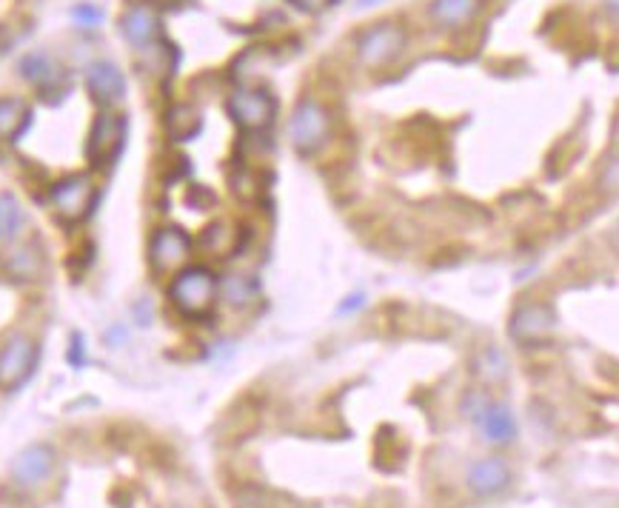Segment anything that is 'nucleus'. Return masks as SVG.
Wrapping results in <instances>:
<instances>
[{
    "label": "nucleus",
    "mask_w": 619,
    "mask_h": 508,
    "mask_svg": "<svg viewBox=\"0 0 619 508\" xmlns=\"http://www.w3.org/2000/svg\"><path fill=\"white\" fill-rule=\"evenodd\" d=\"M169 300L189 320H203L214 312L220 300V277L209 266H183L172 274Z\"/></svg>",
    "instance_id": "f257e3e1"
},
{
    "label": "nucleus",
    "mask_w": 619,
    "mask_h": 508,
    "mask_svg": "<svg viewBox=\"0 0 619 508\" xmlns=\"http://www.w3.org/2000/svg\"><path fill=\"white\" fill-rule=\"evenodd\" d=\"M291 143L303 157L317 155L331 137L329 109L317 98H303L291 112Z\"/></svg>",
    "instance_id": "f03ea898"
},
{
    "label": "nucleus",
    "mask_w": 619,
    "mask_h": 508,
    "mask_svg": "<svg viewBox=\"0 0 619 508\" xmlns=\"http://www.w3.org/2000/svg\"><path fill=\"white\" fill-rule=\"evenodd\" d=\"M49 203L55 215L63 223H83L86 217L95 212L97 186L92 175H66L52 183L49 189Z\"/></svg>",
    "instance_id": "7ed1b4c3"
},
{
    "label": "nucleus",
    "mask_w": 619,
    "mask_h": 508,
    "mask_svg": "<svg viewBox=\"0 0 619 508\" xmlns=\"http://www.w3.org/2000/svg\"><path fill=\"white\" fill-rule=\"evenodd\" d=\"M226 112L243 132H266L277 118V100L260 86H240L226 100Z\"/></svg>",
    "instance_id": "20e7f679"
},
{
    "label": "nucleus",
    "mask_w": 619,
    "mask_h": 508,
    "mask_svg": "<svg viewBox=\"0 0 619 508\" xmlns=\"http://www.w3.org/2000/svg\"><path fill=\"white\" fill-rule=\"evenodd\" d=\"M126 118L115 115V112H103L97 115L89 137H86V160L92 169H109L115 163L123 146H126Z\"/></svg>",
    "instance_id": "39448f33"
},
{
    "label": "nucleus",
    "mask_w": 619,
    "mask_h": 508,
    "mask_svg": "<svg viewBox=\"0 0 619 508\" xmlns=\"http://www.w3.org/2000/svg\"><path fill=\"white\" fill-rule=\"evenodd\" d=\"M554 332H557V312L548 303H540V300L520 303L511 314V320H508V334L520 346L548 343Z\"/></svg>",
    "instance_id": "423d86ee"
},
{
    "label": "nucleus",
    "mask_w": 619,
    "mask_h": 508,
    "mask_svg": "<svg viewBox=\"0 0 619 508\" xmlns=\"http://www.w3.org/2000/svg\"><path fill=\"white\" fill-rule=\"evenodd\" d=\"M40 349L29 334H12L0 346V389H20L38 369Z\"/></svg>",
    "instance_id": "0eeeda50"
},
{
    "label": "nucleus",
    "mask_w": 619,
    "mask_h": 508,
    "mask_svg": "<svg viewBox=\"0 0 619 508\" xmlns=\"http://www.w3.org/2000/svg\"><path fill=\"white\" fill-rule=\"evenodd\" d=\"M406 43V29L394 20H383V23L371 26L366 35L357 40V60L368 69H380V66H388L391 60L397 58L406 49Z\"/></svg>",
    "instance_id": "6e6552de"
},
{
    "label": "nucleus",
    "mask_w": 619,
    "mask_h": 508,
    "mask_svg": "<svg viewBox=\"0 0 619 508\" xmlns=\"http://www.w3.org/2000/svg\"><path fill=\"white\" fill-rule=\"evenodd\" d=\"M189 254H192V237L177 226H163L149 240V263L157 274L180 272Z\"/></svg>",
    "instance_id": "1a4fd4ad"
},
{
    "label": "nucleus",
    "mask_w": 619,
    "mask_h": 508,
    "mask_svg": "<svg viewBox=\"0 0 619 508\" xmlns=\"http://www.w3.org/2000/svg\"><path fill=\"white\" fill-rule=\"evenodd\" d=\"M58 463V454L49 443H32L12 460V480L20 489H38L43 486Z\"/></svg>",
    "instance_id": "9d476101"
},
{
    "label": "nucleus",
    "mask_w": 619,
    "mask_h": 508,
    "mask_svg": "<svg viewBox=\"0 0 619 508\" xmlns=\"http://www.w3.org/2000/svg\"><path fill=\"white\" fill-rule=\"evenodd\" d=\"M511 480H514V474H511V466L505 463L503 457H483L468 469L465 486L474 497L488 500V497L503 494L511 486Z\"/></svg>",
    "instance_id": "9b49d317"
},
{
    "label": "nucleus",
    "mask_w": 619,
    "mask_h": 508,
    "mask_svg": "<svg viewBox=\"0 0 619 508\" xmlns=\"http://www.w3.org/2000/svg\"><path fill=\"white\" fill-rule=\"evenodd\" d=\"M86 92L97 106L109 109L126 98V78L112 60H97L86 69Z\"/></svg>",
    "instance_id": "f8f14e48"
},
{
    "label": "nucleus",
    "mask_w": 619,
    "mask_h": 508,
    "mask_svg": "<svg viewBox=\"0 0 619 508\" xmlns=\"http://www.w3.org/2000/svg\"><path fill=\"white\" fill-rule=\"evenodd\" d=\"M120 35L135 49H152L160 40V15L149 3H132L120 18Z\"/></svg>",
    "instance_id": "ddd939ff"
},
{
    "label": "nucleus",
    "mask_w": 619,
    "mask_h": 508,
    "mask_svg": "<svg viewBox=\"0 0 619 508\" xmlns=\"http://www.w3.org/2000/svg\"><path fill=\"white\" fill-rule=\"evenodd\" d=\"M474 426L480 429L483 440L491 443V446H508V443L517 440V417H514V411L508 409L505 403H494L491 400L483 409V414L477 417Z\"/></svg>",
    "instance_id": "4468645a"
},
{
    "label": "nucleus",
    "mask_w": 619,
    "mask_h": 508,
    "mask_svg": "<svg viewBox=\"0 0 619 508\" xmlns=\"http://www.w3.org/2000/svg\"><path fill=\"white\" fill-rule=\"evenodd\" d=\"M20 75L29 80L32 86H38L40 92H43V98L52 95V92H60L63 83H66V72L60 69L58 60L49 58L46 52H32V55H26V58L20 60Z\"/></svg>",
    "instance_id": "2eb2a0df"
},
{
    "label": "nucleus",
    "mask_w": 619,
    "mask_h": 508,
    "mask_svg": "<svg viewBox=\"0 0 619 508\" xmlns=\"http://www.w3.org/2000/svg\"><path fill=\"white\" fill-rule=\"evenodd\" d=\"M480 9H483V0H434L431 20L445 29H457V26H465L477 18Z\"/></svg>",
    "instance_id": "dca6fc26"
},
{
    "label": "nucleus",
    "mask_w": 619,
    "mask_h": 508,
    "mask_svg": "<svg viewBox=\"0 0 619 508\" xmlns=\"http://www.w3.org/2000/svg\"><path fill=\"white\" fill-rule=\"evenodd\" d=\"M32 123V109L23 98H0V140L15 143Z\"/></svg>",
    "instance_id": "f3484780"
},
{
    "label": "nucleus",
    "mask_w": 619,
    "mask_h": 508,
    "mask_svg": "<svg viewBox=\"0 0 619 508\" xmlns=\"http://www.w3.org/2000/svg\"><path fill=\"white\" fill-rule=\"evenodd\" d=\"M200 129H203V118H200V112H197L194 106H189V103H177V106H172V109L166 112V132H169V137L177 140V143H186V140L197 137Z\"/></svg>",
    "instance_id": "a211bd4d"
},
{
    "label": "nucleus",
    "mask_w": 619,
    "mask_h": 508,
    "mask_svg": "<svg viewBox=\"0 0 619 508\" xmlns=\"http://www.w3.org/2000/svg\"><path fill=\"white\" fill-rule=\"evenodd\" d=\"M474 374L485 386H500L508 380V360L497 346H485L483 352L474 357Z\"/></svg>",
    "instance_id": "6ab92c4d"
},
{
    "label": "nucleus",
    "mask_w": 619,
    "mask_h": 508,
    "mask_svg": "<svg viewBox=\"0 0 619 508\" xmlns=\"http://www.w3.org/2000/svg\"><path fill=\"white\" fill-rule=\"evenodd\" d=\"M23 229H26V212L20 200L12 192H0V243L18 240Z\"/></svg>",
    "instance_id": "aec40b11"
},
{
    "label": "nucleus",
    "mask_w": 619,
    "mask_h": 508,
    "mask_svg": "<svg viewBox=\"0 0 619 508\" xmlns=\"http://www.w3.org/2000/svg\"><path fill=\"white\" fill-rule=\"evenodd\" d=\"M232 243H234V232H229V226H223V223L209 226L206 235H203V246H206L209 252L217 254L232 252Z\"/></svg>",
    "instance_id": "412c9836"
},
{
    "label": "nucleus",
    "mask_w": 619,
    "mask_h": 508,
    "mask_svg": "<svg viewBox=\"0 0 619 508\" xmlns=\"http://www.w3.org/2000/svg\"><path fill=\"white\" fill-rule=\"evenodd\" d=\"M491 400H488V394L485 391H465L463 394V403H460V409H463V417H468L471 423H477V417L483 414V409L488 406Z\"/></svg>",
    "instance_id": "4be33fe9"
},
{
    "label": "nucleus",
    "mask_w": 619,
    "mask_h": 508,
    "mask_svg": "<svg viewBox=\"0 0 619 508\" xmlns=\"http://www.w3.org/2000/svg\"><path fill=\"white\" fill-rule=\"evenodd\" d=\"M72 18H75L80 29H95L97 23L103 20V12L97 6H92V3H80V6L72 9Z\"/></svg>",
    "instance_id": "5701e85b"
},
{
    "label": "nucleus",
    "mask_w": 619,
    "mask_h": 508,
    "mask_svg": "<svg viewBox=\"0 0 619 508\" xmlns=\"http://www.w3.org/2000/svg\"><path fill=\"white\" fill-rule=\"evenodd\" d=\"M234 508H271L269 497L260 489H243L237 497H234Z\"/></svg>",
    "instance_id": "b1692460"
},
{
    "label": "nucleus",
    "mask_w": 619,
    "mask_h": 508,
    "mask_svg": "<svg viewBox=\"0 0 619 508\" xmlns=\"http://www.w3.org/2000/svg\"><path fill=\"white\" fill-rule=\"evenodd\" d=\"M289 3H294L300 12H309V15H320V12H326L329 6H334L337 0H289Z\"/></svg>",
    "instance_id": "393cba45"
},
{
    "label": "nucleus",
    "mask_w": 619,
    "mask_h": 508,
    "mask_svg": "<svg viewBox=\"0 0 619 508\" xmlns=\"http://www.w3.org/2000/svg\"><path fill=\"white\" fill-rule=\"evenodd\" d=\"M608 9H611V15L617 18V0H608Z\"/></svg>",
    "instance_id": "a878e982"
},
{
    "label": "nucleus",
    "mask_w": 619,
    "mask_h": 508,
    "mask_svg": "<svg viewBox=\"0 0 619 508\" xmlns=\"http://www.w3.org/2000/svg\"><path fill=\"white\" fill-rule=\"evenodd\" d=\"M360 6H371V3H377V0H357Z\"/></svg>",
    "instance_id": "bb28decb"
}]
</instances>
